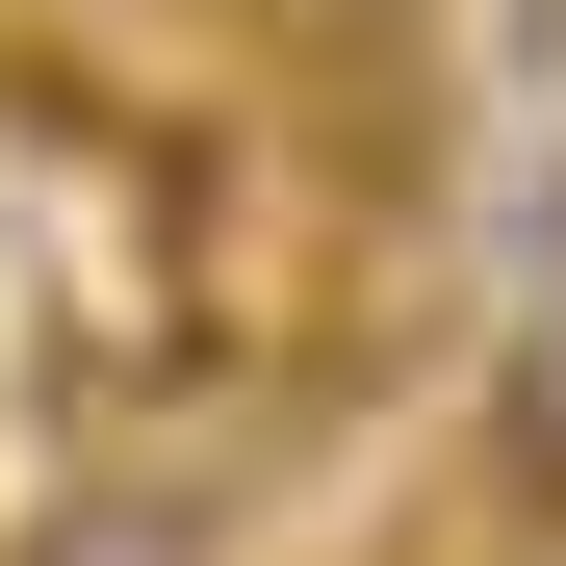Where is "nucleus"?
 I'll list each match as a JSON object with an SVG mask.
<instances>
[{
    "instance_id": "1",
    "label": "nucleus",
    "mask_w": 566,
    "mask_h": 566,
    "mask_svg": "<svg viewBox=\"0 0 566 566\" xmlns=\"http://www.w3.org/2000/svg\"><path fill=\"white\" fill-rule=\"evenodd\" d=\"M490 463L566 515V258H515V310H490Z\"/></svg>"
},
{
    "instance_id": "2",
    "label": "nucleus",
    "mask_w": 566,
    "mask_h": 566,
    "mask_svg": "<svg viewBox=\"0 0 566 566\" xmlns=\"http://www.w3.org/2000/svg\"><path fill=\"white\" fill-rule=\"evenodd\" d=\"M0 566H207V515H180V490H52Z\"/></svg>"
}]
</instances>
